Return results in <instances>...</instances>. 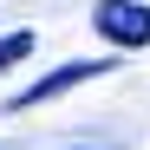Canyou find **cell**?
<instances>
[{"instance_id":"obj_1","label":"cell","mask_w":150,"mask_h":150,"mask_svg":"<svg viewBox=\"0 0 150 150\" xmlns=\"http://www.w3.org/2000/svg\"><path fill=\"white\" fill-rule=\"evenodd\" d=\"M91 26L105 33L111 46H150V7L144 0H98Z\"/></svg>"},{"instance_id":"obj_2","label":"cell","mask_w":150,"mask_h":150,"mask_svg":"<svg viewBox=\"0 0 150 150\" xmlns=\"http://www.w3.org/2000/svg\"><path fill=\"white\" fill-rule=\"evenodd\" d=\"M98 72H111V59H72V65H59V72H46V79H33L26 91L13 98V111H33V105H46V98H59V91H72V85L98 79Z\"/></svg>"},{"instance_id":"obj_3","label":"cell","mask_w":150,"mask_h":150,"mask_svg":"<svg viewBox=\"0 0 150 150\" xmlns=\"http://www.w3.org/2000/svg\"><path fill=\"white\" fill-rule=\"evenodd\" d=\"M20 59H33V33H7V39H0V72L20 65Z\"/></svg>"}]
</instances>
